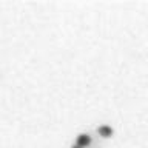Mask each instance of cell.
<instances>
[{"label":"cell","instance_id":"cell-1","mask_svg":"<svg viewBox=\"0 0 148 148\" xmlns=\"http://www.w3.org/2000/svg\"><path fill=\"white\" fill-rule=\"evenodd\" d=\"M90 142H91V137L88 136V134H79V136H77V140H76V145H79V147H86V145H90Z\"/></svg>","mask_w":148,"mask_h":148},{"label":"cell","instance_id":"cell-3","mask_svg":"<svg viewBox=\"0 0 148 148\" xmlns=\"http://www.w3.org/2000/svg\"><path fill=\"white\" fill-rule=\"evenodd\" d=\"M73 148H82V147H79V145H73Z\"/></svg>","mask_w":148,"mask_h":148},{"label":"cell","instance_id":"cell-2","mask_svg":"<svg viewBox=\"0 0 148 148\" xmlns=\"http://www.w3.org/2000/svg\"><path fill=\"white\" fill-rule=\"evenodd\" d=\"M97 133H99L100 136H103V137H110L111 134H113V128L108 127V125H102V127L97 128Z\"/></svg>","mask_w":148,"mask_h":148}]
</instances>
